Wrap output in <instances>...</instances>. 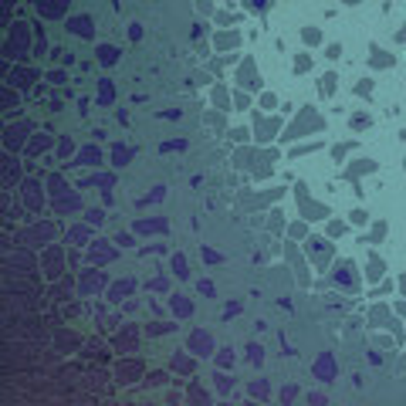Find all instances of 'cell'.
<instances>
[{"instance_id": "obj_1", "label": "cell", "mask_w": 406, "mask_h": 406, "mask_svg": "<svg viewBox=\"0 0 406 406\" xmlns=\"http://www.w3.org/2000/svg\"><path fill=\"white\" fill-rule=\"evenodd\" d=\"M14 31H10L7 38V54L10 58H24L27 54V24H10Z\"/></svg>"}, {"instance_id": "obj_2", "label": "cell", "mask_w": 406, "mask_h": 406, "mask_svg": "<svg viewBox=\"0 0 406 406\" xmlns=\"http://www.w3.org/2000/svg\"><path fill=\"white\" fill-rule=\"evenodd\" d=\"M305 129H322V119H318V115L311 112V108H305V112H301V119L294 122L291 129H288V139H298Z\"/></svg>"}, {"instance_id": "obj_3", "label": "cell", "mask_w": 406, "mask_h": 406, "mask_svg": "<svg viewBox=\"0 0 406 406\" xmlns=\"http://www.w3.org/2000/svg\"><path fill=\"white\" fill-rule=\"evenodd\" d=\"M68 4L71 0H34V7H38V14L41 17H65V10H68Z\"/></svg>"}, {"instance_id": "obj_4", "label": "cell", "mask_w": 406, "mask_h": 406, "mask_svg": "<svg viewBox=\"0 0 406 406\" xmlns=\"http://www.w3.org/2000/svg\"><path fill=\"white\" fill-rule=\"evenodd\" d=\"M328 254H332V247H328V241H325V237H311V241H308V257H315L318 268H325Z\"/></svg>"}, {"instance_id": "obj_5", "label": "cell", "mask_w": 406, "mask_h": 406, "mask_svg": "<svg viewBox=\"0 0 406 406\" xmlns=\"http://www.w3.org/2000/svg\"><path fill=\"white\" fill-rule=\"evenodd\" d=\"M190 349H193L196 356H210V352H213V339L207 332H193V335H190Z\"/></svg>"}, {"instance_id": "obj_6", "label": "cell", "mask_w": 406, "mask_h": 406, "mask_svg": "<svg viewBox=\"0 0 406 406\" xmlns=\"http://www.w3.org/2000/svg\"><path fill=\"white\" fill-rule=\"evenodd\" d=\"M315 376L318 379H332L335 376V359H332V352H322V356H318V362H315Z\"/></svg>"}, {"instance_id": "obj_7", "label": "cell", "mask_w": 406, "mask_h": 406, "mask_svg": "<svg viewBox=\"0 0 406 406\" xmlns=\"http://www.w3.org/2000/svg\"><path fill=\"white\" fill-rule=\"evenodd\" d=\"M24 125H7V129H4V146L7 149H21L24 146Z\"/></svg>"}, {"instance_id": "obj_8", "label": "cell", "mask_w": 406, "mask_h": 406, "mask_svg": "<svg viewBox=\"0 0 406 406\" xmlns=\"http://www.w3.org/2000/svg\"><path fill=\"white\" fill-rule=\"evenodd\" d=\"M139 373H142V365H139L136 359H125V362H119V365H115V376H119L122 382H132Z\"/></svg>"}, {"instance_id": "obj_9", "label": "cell", "mask_w": 406, "mask_h": 406, "mask_svg": "<svg viewBox=\"0 0 406 406\" xmlns=\"http://www.w3.org/2000/svg\"><path fill=\"white\" fill-rule=\"evenodd\" d=\"M237 81H241V85H247V88H257V85H261V75H254V61H251V58L241 65V71H237Z\"/></svg>"}, {"instance_id": "obj_10", "label": "cell", "mask_w": 406, "mask_h": 406, "mask_svg": "<svg viewBox=\"0 0 406 406\" xmlns=\"http://www.w3.org/2000/svg\"><path fill=\"white\" fill-rule=\"evenodd\" d=\"M298 200H301V210H305V217H308V220H322L325 217V207L311 203L308 196H305V187H298Z\"/></svg>"}, {"instance_id": "obj_11", "label": "cell", "mask_w": 406, "mask_h": 406, "mask_svg": "<svg viewBox=\"0 0 406 406\" xmlns=\"http://www.w3.org/2000/svg\"><path fill=\"white\" fill-rule=\"evenodd\" d=\"M24 196H27V207H31V210H41V203H44V193H41V183L27 179V183H24Z\"/></svg>"}, {"instance_id": "obj_12", "label": "cell", "mask_w": 406, "mask_h": 406, "mask_svg": "<svg viewBox=\"0 0 406 406\" xmlns=\"http://www.w3.org/2000/svg\"><path fill=\"white\" fill-rule=\"evenodd\" d=\"M68 31H75L78 38H91V17H68Z\"/></svg>"}, {"instance_id": "obj_13", "label": "cell", "mask_w": 406, "mask_h": 406, "mask_svg": "<svg viewBox=\"0 0 406 406\" xmlns=\"http://www.w3.org/2000/svg\"><path fill=\"white\" fill-rule=\"evenodd\" d=\"M108 241H95V247H91V261L95 264H105V261L115 257V247H105Z\"/></svg>"}, {"instance_id": "obj_14", "label": "cell", "mask_w": 406, "mask_h": 406, "mask_svg": "<svg viewBox=\"0 0 406 406\" xmlns=\"http://www.w3.org/2000/svg\"><path fill=\"white\" fill-rule=\"evenodd\" d=\"M98 162H102V153L95 146H85L78 153V159H75V166H98Z\"/></svg>"}, {"instance_id": "obj_15", "label": "cell", "mask_w": 406, "mask_h": 406, "mask_svg": "<svg viewBox=\"0 0 406 406\" xmlns=\"http://www.w3.org/2000/svg\"><path fill=\"white\" fill-rule=\"evenodd\" d=\"M102 284H105V278L98 274V271H88V274L81 278V294H91V291H98Z\"/></svg>"}, {"instance_id": "obj_16", "label": "cell", "mask_w": 406, "mask_h": 406, "mask_svg": "<svg viewBox=\"0 0 406 406\" xmlns=\"http://www.w3.org/2000/svg\"><path fill=\"white\" fill-rule=\"evenodd\" d=\"M34 78H38V71H34V68H14V75H10V85H21V88H27Z\"/></svg>"}, {"instance_id": "obj_17", "label": "cell", "mask_w": 406, "mask_h": 406, "mask_svg": "<svg viewBox=\"0 0 406 406\" xmlns=\"http://www.w3.org/2000/svg\"><path fill=\"white\" fill-rule=\"evenodd\" d=\"M136 230L139 234H166V220H139Z\"/></svg>"}, {"instance_id": "obj_18", "label": "cell", "mask_w": 406, "mask_h": 406, "mask_svg": "<svg viewBox=\"0 0 406 406\" xmlns=\"http://www.w3.org/2000/svg\"><path fill=\"white\" fill-rule=\"evenodd\" d=\"M98 61H102V65H115V61H119V48H112V44H98Z\"/></svg>"}, {"instance_id": "obj_19", "label": "cell", "mask_w": 406, "mask_h": 406, "mask_svg": "<svg viewBox=\"0 0 406 406\" xmlns=\"http://www.w3.org/2000/svg\"><path fill=\"white\" fill-rule=\"evenodd\" d=\"M115 349H125V352H136V328H125V332L119 335V342H115Z\"/></svg>"}, {"instance_id": "obj_20", "label": "cell", "mask_w": 406, "mask_h": 406, "mask_svg": "<svg viewBox=\"0 0 406 406\" xmlns=\"http://www.w3.org/2000/svg\"><path fill=\"white\" fill-rule=\"evenodd\" d=\"M335 284H352V281H356V278H352V264H349V261H342V264H335Z\"/></svg>"}, {"instance_id": "obj_21", "label": "cell", "mask_w": 406, "mask_h": 406, "mask_svg": "<svg viewBox=\"0 0 406 406\" xmlns=\"http://www.w3.org/2000/svg\"><path fill=\"white\" fill-rule=\"evenodd\" d=\"M112 95H115L112 81H108V78H102V81H98V105H108V102H112Z\"/></svg>"}, {"instance_id": "obj_22", "label": "cell", "mask_w": 406, "mask_h": 406, "mask_svg": "<svg viewBox=\"0 0 406 406\" xmlns=\"http://www.w3.org/2000/svg\"><path fill=\"white\" fill-rule=\"evenodd\" d=\"M278 132V119H261V125H257V139H271Z\"/></svg>"}, {"instance_id": "obj_23", "label": "cell", "mask_w": 406, "mask_h": 406, "mask_svg": "<svg viewBox=\"0 0 406 406\" xmlns=\"http://www.w3.org/2000/svg\"><path fill=\"white\" fill-rule=\"evenodd\" d=\"M44 261H48V268H51L48 274L54 278V274H58V268H61V251H58V247H51V251L44 254Z\"/></svg>"}, {"instance_id": "obj_24", "label": "cell", "mask_w": 406, "mask_h": 406, "mask_svg": "<svg viewBox=\"0 0 406 406\" xmlns=\"http://www.w3.org/2000/svg\"><path fill=\"white\" fill-rule=\"evenodd\" d=\"M129 159H132V149H125V146H115L112 149V166H125Z\"/></svg>"}, {"instance_id": "obj_25", "label": "cell", "mask_w": 406, "mask_h": 406, "mask_svg": "<svg viewBox=\"0 0 406 406\" xmlns=\"http://www.w3.org/2000/svg\"><path fill=\"white\" fill-rule=\"evenodd\" d=\"M365 278H369V281H379V278H382V261L376 257V254L369 257V271H365Z\"/></svg>"}, {"instance_id": "obj_26", "label": "cell", "mask_w": 406, "mask_h": 406, "mask_svg": "<svg viewBox=\"0 0 406 406\" xmlns=\"http://www.w3.org/2000/svg\"><path fill=\"white\" fill-rule=\"evenodd\" d=\"M58 210H75L78 207V196H71V193H58V203H54Z\"/></svg>"}, {"instance_id": "obj_27", "label": "cell", "mask_w": 406, "mask_h": 406, "mask_svg": "<svg viewBox=\"0 0 406 406\" xmlns=\"http://www.w3.org/2000/svg\"><path fill=\"white\" fill-rule=\"evenodd\" d=\"M108 294H112V301H119L122 294H132V281H119V284H112V291H108Z\"/></svg>"}, {"instance_id": "obj_28", "label": "cell", "mask_w": 406, "mask_h": 406, "mask_svg": "<svg viewBox=\"0 0 406 406\" xmlns=\"http://www.w3.org/2000/svg\"><path fill=\"white\" fill-rule=\"evenodd\" d=\"M173 311H176V315H179V318H187V315H190V311H193V305H190V301H187V298H173Z\"/></svg>"}, {"instance_id": "obj_29", "label": "cell", "mask_w": 406, "mask_h": 406, "mask_svg": "<svg viewBox=\"0 0 406 406\" xmlns=\"http://www.w3.org/2000/svg\"><path fill=\"white\" fill-rule=\"evenodd\" d=\"M173 271H176V278H187L190 274V271H187V257H183V254L173 257Z\"/></svg>"}, {"instance_id": "obj_30", "label": "cell", "mask_w": 406, "mask_h": 406, "mask_svg": "<svg viewBox=\"0 0 406 406\" xmlns=\"http://www.w3.org/2000/svg\"><path fill=\"white\" fill-rule=\"evenodd\" d=\"M244 7H247V10H257V14H264V10L271 7V0H244Z\"/></svg>"}, {"instance_id": "obj_31", "label": "cell", "mask_w": 406, "mask_h": 406, "mask_svg": "<svg viewBox=\"0 0 406 406\" xmlns=\"http://www.w3.org/2000/svg\"><path fill=\"white\" fill-rule=\"evenodd\" d=\"M173 369H179V373H193V362H190L187 356H176L173 359Z\"/></svg>"}, {"instance_id": "obj_32", "label": "cell", "mask_w": 406, "mask_h": 406, "mask_svg": "<svg viewBox=\"0 0 406 406\" xmlns=\"http://www.w3.org/2000/svg\"><path fill=\"white\" fill-rule=\"evenodd\" d=\"M48 146H51V136H38V139L31 142V153H44Z\"/></svg>"}, {"instance_id": "obj_33", "label": "cell", "mask_w": 406, "mask_h": 406, "mask_svg": "<svg viewBox=\"0 0 406 406\" xmlns=\"http://www.w3.org/2000/svg\"><path fill=\"white\" fill-rule=\"evenodd\" d=\"M301 38L308 41V44H318V41H322V31H318V27H305V31H301Z\"/></svg>"}, {"instance_id": "obj_34", "label": "cell", "mask_w": 406, "mask_h": 406, "mask_svg": "<svg viewBox=\"0 0 406 406\" xmlns=\"http://www.w3.org/2000/svg\"><path fill=\"white\" fill-rule=\"evenodd\" d=\"M68 237H71L75 244H85V241H88V227H75V230H71V234H68Z\"/></svg>"}, {"instance_id": "obj_35", "label": "cell", "mask_w": 406, "mask_h": 406, "mask_svg": "<svg viewBox=\"0 0 406 406\" xmlns=\"http://www.w3.org/2000/svg\"><path fill=\"white\" fill-rule=\"evenodd\" d=\"M373 322L376 325H386V322H390V311H386V308H373ZM393 325H396V322H393Z\"/></svg>"}, {"instance_id": "obj_36", "label": "cell", "mask_w": 406, "mask_h": 406, "mask_svg": "<svg viewBox=\"0 0 406 406\" xmlns=\"http://www.w3.org/2000/svg\"><path fill=\"white\" fill-rule=\"evenodd\" d=\"M373 54H376V58H373V65H376V68H386V65L393 61V58H386V51H379V48H376Z\"/></svg>"}, {"instance_id": "obj_37", "label": "cell", "mask_w": 406, "mask_h": 406, "mask_svg": "<svg viewBox=\"0 0 406 406\" xmlns=\"http://www.w3.org/2000/svg\"><path fill=\"white\" fill-rule=\"evenodd\" d=\"M10 176L17 179V162L14 159H7V166H4V179H7V183H10Z\"/></svg>"}, {"instance_id": "obj_38", "label": "cell", "mask_w": 406, "mask_h": 406, "mask_svg": "<svg viewBox=\"0 0 406 406\" xmlns=\"http://www.w3.org/2000/svg\"><path fill=\"white\" fill-rule=\"evenodd\" d=\"M217 44H220V48H230V44H237V34H220Z\"/></svg>"}, {"instance_id": "obj_39", "label": "cell", "mask_w": 406, "mask_h": 406, "mask_svg": "<svg viewBox=\"0 0 406 406\" xmlns=\"http://www.w3.org/2000/svg\"><path fill=\"white\" fill-rule=\"evenodd\" d=\"M247 352H251V362H257V365H261V359H264V349H261V345H251Z\"/></svg>"}, {"instance_id": "obj_40", "label": "cell", "mask_w": 406, "mask_h": 406, "mask_svg": "<svg viewBox=\"0 0 406 406\" xmlns=\"http://www.w3.org/2000/svg\"><path fill=\"white\" fill-rule=\"evenodd\" d=\"M102 220H105V213H102V210H88V224H102Z\"/></svg>"}, {"instance_id": "obj_41", "label": "cell", "mask_w": 406, "mask_h": 406, "mask_svg": "<svg viewBox=\"0 0 406 406\" xmlns=\"http://www.w3.org/2000/svg\"><path fill=\"white\" fill-rule=\"evenodd\" d=\"M183 146H187L183 139H176V142H162V153H170V149H183Z\"/></svg>"}, {"instance_id": "obj_42", "label": "cell", "mask_w": 406, "mask_h": 406, "mask_svg": "<svg viewBox=\"0 0 406 406\" xmlns=\"http://www.w3.org/2000/svg\"><path fill=\"white\" fill-rule=\"evenodd\" d=\"M251 393H254V396H268V386H264V382H254Z\"/></svg>"}, {"instance_id": "obj_43", "label": "cell", "mask_w": 406, "mask_h": 406, "mask_svg": "<svg viewBox=\"0 0 406 406\" xmlns=\"http://www.w3.org/2000/svg\"><path fill=\"white\" fill-rule=\"evenodd\" d=\"M352 125H356V129H362V125H369V115H356V119H352Z\"/></svg>"}, {"instance_id": "obj_44", "label": "cell", "mask_w": 406, "mask_h": 406, "mask_svg": "<svg viewBox=\"0 0 406 406\" xmlns=\"http://www.w3.org/2000/svg\"><path fill=\"white\" fill-rule=\"evenodd\" d=\"M68 153H75V142H71V139H65V142H61V156H68Z\"/></svg>"}, {"instance_id": "obj_45", "label": "cell", "mask_w": 406, "mask_h": 406, "mask_svg": "<svg viewBox=\"0 0 406 406\" xmlns=\"http://www.w3.org/2000/svg\"><path fill=\"white\" fill-rule=\"evenodd\" d=\"M365 220H369V217H365V210H356V213H352V224H365Z\"/></svg>"}, {"instance_id": "obj_46", "label": "cell", "mask_w": 406, "mask_h": 406, "mask_svg": "<svg viewBox=\"0 0 406 406\" xmlns=\"http://www.w3.org/2000/svg\"><path fill=\"white\" fill-rule=\"evenodd\" d=\"M294 68H298V71H305V68H308V54H301L298 61H294Z\"/></svg>"}, {"instance_id": "obj_47", "label": "cell", "mask_w": 406, "mask_h": 406, "mask_svg": "<svg viewBox=\"0 0 406 406\" xmlns=\"http://www.w3.org/2000/svg\"><path fill=\"white\" fill-rule=\"evenodd\" d=\"M48 78H51V81H54V85H61V81H65V71H51V75H48Z\"/></svg>"}, {"instance_id": "obj_48", "label": "cell", "mask_w": 406, "mask_h": 406, "mask_svg": "<svg viewBox=\"0 0 406 406\" xmlns=\"http://www.w3.org/2000/svg\"><path fill=\"white\" fill-rule=\"evenodd\" d=\"M200 294H213V284L210 281H200Z\"/></svg>"}, {"instance_id": "obj_49", "label": "cell", "mask_w": 406, "mask_h": 406, "mask_svg": "<svg viewBox=\"0 0 406 406\" xmlns=\"http://www.w3.org/2000/svg\"><path fill=\"white\" fill-rule=\"evenodd\" d=\"M129 34H132V41H139V38H142V27L132 24V27H129Z\"/></svg>"}, {"instance_id": "obj_50", "label": "cell", "mask_w": 406, "mask_h": 406, "mask_svg": "<svg viewBox=\"0 0 406 406\" xmlns=\"http://www.w3.org/2000/svg\"><path fill=\"white\" fill-rule=\"evenodd\" d=\"M345 4H359V0H345Z\"/></svg>"}, {"instance_id": "obj_51", "label": "cell", "mask_w": 406, "mask_h": 406, "mask_svg": "<svg viewBox=\"0 0 406 406\" xmlns=\"http://www.w3.org/2000/svg\"><path fill=\"white\" fill-rule=\"evenodd\" d=\"M403 291H406V278H403Z\"/></svg>"}]
</instances>
